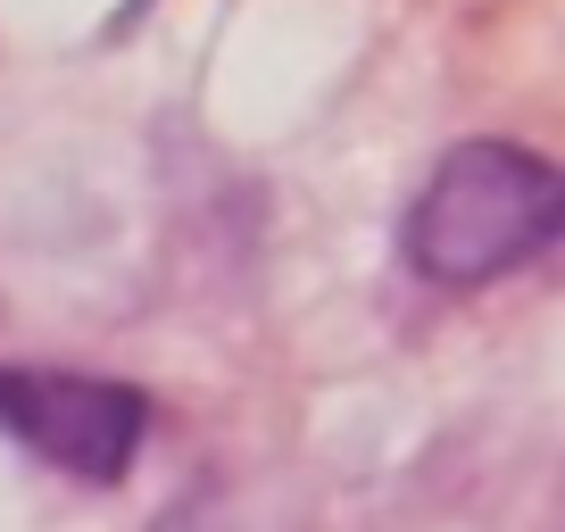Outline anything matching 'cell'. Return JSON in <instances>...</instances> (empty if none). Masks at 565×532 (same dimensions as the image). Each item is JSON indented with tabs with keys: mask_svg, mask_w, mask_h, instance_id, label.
Wrapping results in <instances>:
<instances>
[{
	"mask_svg": "<svg viewBox=\"0 0 565 532\" xmlns=\"http://www.w3.org/2000/svg\"><path fill=\"white\" fill-rule=\"evenodd\" d=\"M0 433L75 482H125V466L150 441V400L108 374L0 366Z\"/></svg>",
	"mask_w": 565,
	"mask_h": 532,
	"instance_id": "obj_2",
	"label": "cell"
},
{
	"mask_svg": "<svg viewBox=\"0 0 565 532\" xmlns=\"http://www.w3.org/2000/svg\"><path fill=\"white\" fill-rule=\"evenodd\" d=\"M565 242V167L524 142H458L407 200L399 258L441 291H475Z\"/></svg>",
	"mask_w": 565,
	"mask_h": 532,
	"instance_id": "obj_1",
	"label": "cell"
}]
</instances>
